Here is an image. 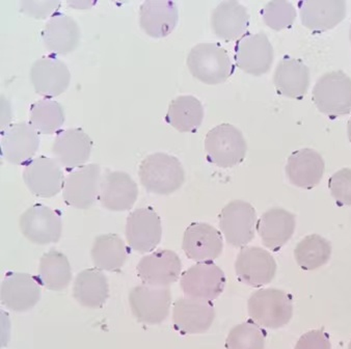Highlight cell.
I'll return each mask as SVG.
<instances>
[{
	"instance_id": "cell-1",
	"label": "cell",
	"mask_w": 351,
	"mask_h": 349,
	"mask_svg": "<svg viewBox=\"0 0 351 349\" xmlns=\"http://www.w3.org/2000/svg\"><path fill=\"white\" fill-rule=\"evenodd\" d=\"M138 177L147 191L169 195L181 189L185 181L182 163L167 153H153L141 163Z\"/></svg>"
},
{
	"instance_id": "cell-2",
	"label": "cell",
	"mask_w": 351,
	"mask_h": 349,
	"mask_svg": "<svg viewBox=\"0 0 351 349\" xmlns=\"http://www.w3.org/2000/svg\"><path fill=\"white\" fill-rule=\"evenodd\" d=\"M193 77L208 86L227 82L234 66L227 50L217 43H201L191 48L186 60Z\"/></svg>"
},
{
	"instance_id": "cell-3",
	"label": "cell",
	"mask_w": 351,
	"mask_h": 349,
	"mask_svg": "<svg viewBox=\"0 0 351 349\" xmlns=\"http://www.w3.org/2000/svg\"><path fill=\"white\" fill-rule=\"evenodd\" d=\"M247 312L258 326L271 330L283 328L293 315L291 296L276 288L257 290L249 298Z\"/></svg>"
},
{
	"instance_id": "cell-4",
	"label": "cell",
	"mask_w": 351,
	"mask_h": 349,
	"mask_svg": "<svg viewBox=\"0 0 351 349\" xmlns=\"http://www.w3.org/2000/svg\"><path fill=\"white\" fill-rule=\"evenodd\" d=\"M205 151L209 163L221 169H231L244 160L247 145L239 129L223 123L206 135Z\"/></svg>"
},
{
	"instance_id": "cell-5",
	"label": "cell",
	"mask_w": 351,
	"mask_h": 349,
	"mask_svg": "<svg viewBox=\"0 0 351 349\" xmlns=\"http://www.w3.org/2000/svg\"><path fill=\"white\" fill-rule=\"evenodd\" d=\"M313 101L322 114L337 118L351 112V78L343 71L322 75L313 88Z\"/></svg>"
},
{
	"instance_id": "cell-6",
	"label": "cell",
	"mask_w": 351,
	"mask_h": 349,
	"mask_svg": "<svg viewBox=\"0 0 351 349\" xmlns=\"http://www.w3.org/2000/svg\"><path fill=\"white\" fill-rule=\"evenodd\" d=\"M219 217L221 233L232 247H247L255 238L257 215L255 208L247 202H230L221 209Z\"/></svg>"
},
{
	"instance_id": "cell-7",
	"label": "cell",
	"mask_w": 351,
	"mask_h": 349,
	"mask_svg": "<svg viewBox=\"0 0 351 349\" xmlns=\"http://www.w3.org/2000/svg\"><path fill=\"white\" fill-rule=\"evenodd\" d=\"M180 286L186 298L213 302L225 289V272L213 261L199 262L183 272Z\"/></svg>"
},
{
	"instance_id": "cell-8",
	"label": "cell",
	"mask_w": 351,
	"mask_h": 349,
	"mask_svg": "<svg viewBox=\"0 0 351 349\" xmlns=\"http://www.w3.org/2000/svg\"><path fill=\"white\" fill-rule=\"evenodd\" d=\"M19 227L24 237L32 243H56L62 237V215L43 204H34L22 213Z\"/></svg>"
},
{
	"instance_id": "cell-9",
	"label": "cell",
	"mask_w": 351,
	"mask_h": 349,
	"mask_svg": "<svg viewBox=\"0 0 351 349\" xmlns=\"http://www.w3.org/2000/svg\"><path fill=\"white\" fill-rule=\"evenodd\" d=\"M274 56V48L264 32H247L237 40L234 48L236 66L254 76L267 73L271 68Z\"/></svg>"
},
{
	"instance_id": "cell-10",
	"label": "cell",
	"mask_w": 351,
	"mask_h": 349,
	"mask_svg": "<svg viewBox=\"0 0 351 349\" xmlns=\"http://www.w3.org/2000/svg\"><path fill=\"white\" fill-rule=\"evenodd\" d=\"M171 293L169 287L136 286L129 293V304L134 317L145 324H159L169 316Z\"/></svg>"
},
{
	"instance_id": "cell-11",
	"label": "cell",
	"mask_w": 351,
	"mask_h": 349,
	"mask_svg": "<svg viewBox=\"0 0 351 349\" xmlns=\"http://www.w3.org/2000/svg\"><path fill=\"white\" fill-rule=\"evenodd\" d=\"M101 179V169L96 163L74 169L64 180L62 189L64 203L82 210L92 207L99 199Z\"/></svg>"
},
{
	"instance_id": "cell-12",
	"label": "cell",
	"mask_w": 351,
	"mask_h": 349,
	"mask_svg": "<svg viewBox=\"0 0 351 349\" xmlns=\"http://www.w3.org/2000/svg\"><path fill=\"white\" fill-rule=\"evenodd\" d=\"M162 237L161 219L151 207L137 208L126 221L129 247L138 253H149L158 247Z\"/></svg>"
},
{
	"instance_id": "cell-13",
	"label": "cell",
	"mask_w": 351,
	"mask_h": 349,
	"mask_svg": "<svg viewBox=\"0 0 351 349\" xmlns=\"http://www.w3.org/2000/svg\"><path fill=\"white\" fill-rule=\"evenodd\" d=\"M30 82L34 92L44 98H54L66 92L71 82L66 64L54 56H43L32 64Z\"/></svg>"
},
{
	"instance_id": "cell-14",
	"label": "cell",
	"mask_w": 351,
	"mask_h": 349,
	"mask_svg": "<svg viewBox=\"0 0 351 349\" xmlns=\"http://www.w3.org/2000/svg\"><path fill=\"white\" fill-rule=\"evenodd\" d=\"M1 155L12 165H23L34 159L39 150L40 137L29 123L9 125L1 131Z\"/></svg>"
},
{
	"instance_id": "cell-15",
	"label": "cell",
	"mask_w": 351,
	"mask_h": 349,
	"mask_svg": "<svg viewBox=\"0 0 351 349\" xmlns=\"http://www.w3.org/2000/svg\"><path fill=\"white\" fill-rule=\"evenodd\" d=\"M23 180L32 195L49 199L62 191L66 179L56 159L39 156L24 167Z\"/></svg>"
},
{
	"instance_id": "cell-16",
	"label": "cell",
	"mask_w": 351,
	"mask_h": 349,
	"mask_svg": "<svg viewBox=\"0 0 351 349\" xmlns=\"http://www.w3.org/2000/svg\"><path fill=\"white\" fill-rule=\"evenodd\" d=\"M235 272L240 282L259 288L274 280L276 262L274 256L262 248L244 247L236 259Z\"/></svg>"
},
{
	"instance_id": "cell-17",
	"label": "cell",
	"mask_w": 351,
	"mask_h": 349,
	"mask_svg": "<svg viewBox=\"0 0 351 349\" xmlns=\"http://www.w3.org/2000/svg\"><path fill=\"white\" fill-rule=\"evenodd\" d=\"M136 272L146 285L169 287L180 278L182 262L175 252L158 250L143 257L137 264Z\"/></svg>"
},
{
	"instance_id": "cell-18",
	"label": "cell",
	"mask_w": 351,
	"mask_h": 349,
	"mask_svg": "<svg viewBox=\"0 0 351 349\" xmlns=\"http://www.w3.org/2000/svg\"><path fill=\"white\" fill-rule=\"evenodd\" d=\"M1 304L14 312H26L41 298V286L38 278L24 272H8L0 290Z\"/></svg>"
},
{
	"instance_id": "cell-19",
	"label": "cell",
	"mask_w": 351,
	"mask_h": 349,
	"mask_svg": "<svg viewBox=\"0 0 351 349\" xmlns=\"http://www.w3.org/2000/svg\"><path fill=\"white\" fill-rule=\"evenodd\" d=\"M92 149V139L86 131L70 128L58 132L52 145V154L60 167L72 171L86 165Z\"/></svg>"
},
{
	"instance_id": "cell-20",
	"label": "cell",
	"mask_w": 351,
	"mask_h": 349,
	"mask_svg": "<svg viewBox=\"0 0 351 349\" xmlns=\"http://www.w3.org/2000/svg\"><path fill=\"white\" fill-rule=\"evenodd\" d=\"M182 249L189 259L197 263L213 261L223 253V236L209 224L193 223L185 230Z\"/></svg>"
},
{
	"instance_id": "cell-21",
	"label": "cell",
	"mask_w": 351,
	"mask_h": 349,
	"mask_svg": "<svg viewBox=\"0 0 351 349\" xmlns=\"http://www.w3.org/2000/svg\"><path fill=\"white\" fill-rule=\"evenodd\" d=\"M138 197V187L125 171H108L101 179L99 201L110 211L130 210Z\"/></svg>"
},
{
	"instance_id": "cell-22",
	"label": "cell",
	"mask_w": 351,
	"mask_h": 349,
	"mask_svg": "<svg viewBox=\"0 0 351 349\" xmlns=\"http://www.w3.org/2000/svg\"><path fill=\"white\" fill-rule=\"evenodd\" d=\"M215 318V306L211 302L183 298L173 304V326L182 334H203L211 328Z\"/></svg>"
},
{
	"instance_id": "cell-23",
	"label": "cell",
	"mask_w": 351,
	"mask_h": 349,
	"mask_svg": "<svg viewBox=\"0 0 351 349\" xmlns=\"http://www.w3.org/2000/svg\"><path fill=\"white\" fill-rule=\"evenodd\" d=\"M41 37L46 49L52 54L66 56L80 45V26L71 16L58 12L44 26Z\"/></svg>"
},
{
	"instance_id": "cell-24",
	"label": "cell",
	"mask_w": 351,
	"mask_h": 349,
	"mask_svg": "<svg viewBox=\"0 0 351 349\" xmlns=\"http://www.w3.org/2000/svg\"><path fill=\"white\" fill-rule=\"evenodd\" d=\"M326 163L317 151L310 148L294 151L288 157L286 175L296 187L312 189L317 186L324 177Z\"/></svg>"
},
{
	"instance_id": "cell-25",
	"label": "cell",
	"mask_w": 351,
	"mask_h": 349,
	"mask_svg": "<svg viewBox=\"0 0 351 349\" xmlns=\"http://www.w3.org/2000/svg\"><path fill=\"white\" fill-rule=\"evenodd\" d=\"M295 226V215L282 208H271L262 215L256 228L264 247L278 252L291 239Z\"/></svg>"
},
{
	"instance_id": "cell-26",
	"label": "cell",
	"mask_w": 351,
	"mask_h": 349,
	"mask_svg": "<svg viewBox=\"0 0 351 349\" xmlns=\"http://www.w3.org/2000/svg\"><path fill=\"white\" fill-rule=\"evenodd\" d=\"M298 9L302 25L313 32L332 29L346 16V3L341 0H302Z\"/></svg>"
},
{
	"instance_id": "cell-27",
	"label": "cell",
	"mask_w": 351,
	"mask_h": 349,
	"mask_svg": "<svg viewBox=\"0 0 351 349\" xmlns=\"http://www.w3.org/2000/svg\"><path fill=\"white\" fill-rule=\"evenodd\" d=\"M178 7L173 1H145L139 8V24L149 37L165 38L178 23Z\"/></svg>"
},
{
	"instance_id": "cell-28",
	"label": "cell",
	"mask_w": 351,
	"mask_h": 349,
	"mask_svg": "<svg viewBox=\"0 0 351 349\" xmlns=\"http://www.w3.org/2000/svg\"><path fill=\"white\" fill-rule=\"evenodd\" d=\"M213 32L225 41L239 40L247 34L250 26V15L247 8L238 1H223L211 15Z\"/></svg>"
},
{
	"instance_id": "cell-29",
	"label": "cell",
	"mask_w": 351,
	"mask_h": 349,
	"mask_svg": "<svg viewBox=\"0 0 351 349\" xmlns=\"http://www.w3.org/2000/svg\"><path fill=\"white\" fill-rule=\"evenodd\" d=\"M274 84L278 94L302 99L310 86V70L302 60L285 56L276 66Z\"/></svg>"
},
{
	"instance_id": "cell-30",
	"label": "cell",
	"mask_w": 351,
	"mask_h": 349,
	"mask_svg": "<svg viewBox=\"0 0 351 349\" xmlns=\"http://www.w3.org/2000/svg\"><path fill=\"white\" fill-rule=\"evenodd\" d=\"M73 296L82 306L101 308L110 296L108 278L98 268L82 270L74 281Z\"/></svg>"
},
{
	"instance_id": "cell-31",
	"label": "cell",
	"mask_w": 351,
	"mask_h": 349,
	"mask_svg": "<svg viewBox=\"0 0 351 349\" xmlns=\"http://www.w3.org/2000/svg\"><path fill=\"white\" fill-rule=\"evenodd\" d=\"M90 256L93 263L98 269L118 272L126 263L128 251L120 236L103 234L95 239Z\"/></svg>"
},
{
	"instance_id": "cell-32",
	"label": "cell",
	"mask_w": 351,
	"mask_h": 349,
	"mask_svg": "<svg viewBox=\"0 0 351 349\" xmlns=\"http://www.w3.org/2000/svg\"><path fill=\"white\" fill-rule=\"evenodd\" d=\"M204 120V108L201 101L186 95L173 99L167 110L165 121L180 132H195Z\"/></svg>"
},
{
	"instance_id": "cell-33",
	"label": "cell",
	"mask_w": 351,
	"mask_h": 349,
	"mask_svg": "<svg viewBox=\"0 0 351 349\" xmlns=\"http://www.w3.org/2000/svg\"><path fill=\"white\" fill-rule=\"evenodd\" d=\"M38 280L40 284L52 291H62L72 280L71 265L68 258L60 252L51 250L40 260Z\"/></svg>"
},
{
	"instance_id": "cell-34",
	"label": "cell",
	"mask_w": 351,
	"mask_h": 349,
	"mask_svg": "<svg viewBox=\"0 0 351 349\" xmlns=\"http://www.w3.org/2000/svg\"><path fill=\"white\" fill-rule=\"evenodd\" d=\"M332 244L318 234L306 236L294 250L296 263L302 269L311 272L318 269L330 261Z\"/></svg>"
},
{
	"instance_id": "cell-35",
	"label": "cell",
	"mask_w": 351,
	"mask_h": 349,
	"mask_svg": "<svg viewBox=\"0 0 351 349\" xmlns=\"http://www.w3.org/2000/svg\"><path fill=\"white\" fill-rule=\"evenodd\" d=\"M64 123V108L58 101L43 98L30 106L29 124L41 134L60 132Z\"/></svg>"
},
{
	"instance_id": "cell-36",
	"label": "cell",
	"mask_w": 351,
	"mask_h": 349,
	"mask_svg": "<svg viewBox=\"0 0 351 349\" xmlns=\"http://www.w3.org/2000/svg\"><path fill=\"white\" fill-rule=\"evenodd\" d=\"M266 333L253 320L234 326L226 340L227 349H264Z\"/></svg>"
},
{
	"instance_id": "cell-37",
	"label": "cell",
	"mask_w": 351,
	"mask_h": 349,
	"mask_svg": "<svg viewBox=\"0 0 351 349\" xmlns=\"http://www.w3.org/2000/svg\"><path fill=\"white\" fill-rule=\"evenodd\" d=\"M264 23L274 30L291 27L296 18L293 5L287 1H270L261 12Z\"/></svg>"
},
{
	"instance_id": "cell-38",
	"label": "cell",
	"mask_w": 351,
	"mask_h": 349,
	"mask_svg": "<svg viewBox=\"0 0 351 349\" xmlns=\"http://www.w3.org/2000/svg\"><path fill=\"white\" fill-rule=\"evenodd\" d=\"M328 189L339 206H351V169L336 171L328 180Z\"/></svg>"
},
{
	"instance_id": "cell-39",
	"label": "cell",
	"mask_w": 351,
	"mask_h": 349,
	"mask_svg": "<svg viewBox=\"0 0 351 349\" xmlns=\"http://www.w3.org/2000/svg\"><path fill=\"white\" fill-rule=\"evenodd\" d=\"M60 5L62 3L60 1H22L20 3V11L32 16L34 19H46L58 13Z\"/></svg>"
},
{
	"instance_id": "cell-40",
	"label": "cell",
	"mask_w": 351,
	"mask_h": 349,
	"mask_svg": "<svg viewBox=\"0 0 351 349\" xmlns=\"http://www.w3.org/2000/svg\"><path fill=\"white\" fill-rule=\"evenodd\" d=\"M294 349H332V344L324 330H313L300 337Z\"/></svg>"
},
{
	"instance_id": "cell-41",
	"label": "cell",
	"mask_w": 351,
	"mask_h": 349,
	"mask_svg": "<svg viewBox=\"0 0 351 349\" xmlns=\"http://www.w3.org/2000/svg\"><path fill=\"white\" fill-rule=\"evenodd\" d=\"M347 134H348L349 142L351 143V118L347 124Z\"/></svg>"
},
{
	"instance_id": "cell-42",
	"label": "cell",
	"mask_w": 351,
	"mask_h": 349,
	"mask_svg": "<svg viewBox=\"0 0 351 349\" xmlns=\"http://www.w3.org/2000/svg\"><path fill=\"white\" fill-rule=\"evenodd\" d=\"M349 38H350V41H351V26H350V30H349Z\"/></svg>"
},
{
	"instance_id": "cell-43",
	"label": "cell",
	"mask_w": 351,
	"mask_h": 349,
	"mask_svg": "<svg viewBox=\"0 0 351 349\" xmlns=\"http://www.w3.org/2000/svg\"><path fill=\"white\" fill-rule=\"evenodd\" d=\"M348 349H351V341H350V343H349Z\"/></svg>"
}]
</instances>
